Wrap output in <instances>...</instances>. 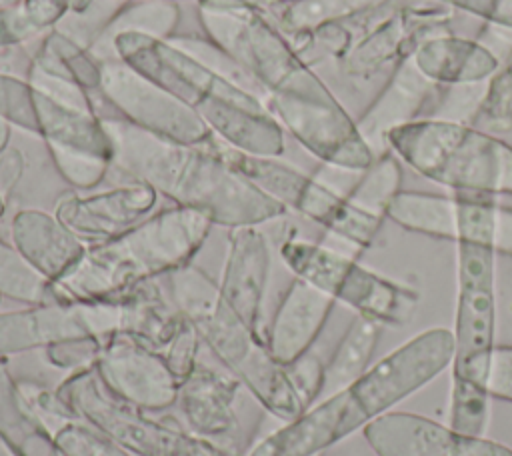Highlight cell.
Returning <instances> with one entry per match:
<instances>
[{"mask_svg":"<svg viewBox=\"0 0 512 456\" xmlns=\"http://www.w3.org/2000/svg\"><path fill=\"white\" fill-rule=\"evenodd\" d=\"M386 218L404 230L456 242V312L450 424L484 436L488 372L496 334V254L512 256V208L486 194L400 190Z\"/></svg>","mask_w":512,"mask_h":456,"instance_id":"6da1fadb","label":"cell"},{"mask_svg":"<svg viewBox=\"0 0 512 456\" xmlns=\"http://www.w3.org/2000/svg\"><path fill=\"white\" fill-rule=\"evenodd\" d=\"M200 20L208 40L238 66L284 132L312 156L346 172H362L374 162L356 120L268 16L242 0H208Z\"/></svg>","mask_w":512,"mask_h":456,"instance_id":"7a4b0ae2","label":"cell"},{"mask_svg":"<svg viewBox=\"0 0 512 456\" xmlns=\"http://www.w3.org/2000/svg\"><path fill=\"white\" fill-rule=\"evenodd\" d=\"M114 146L112 168L130 182L152 186L176 206L192 208L212 224L260 226L286 208L246 180L210 146H188L150 134L122 118H102Z\"/></svg>","mask_w":512,"mask_h":456,"instance_id":"3957f363","label":"cell"},{"mask_svg":"<svg viewBox=\"0 0 512 456\" xmlns=\"http://www.w3.org/2000/svg\"><path fill=\"white\" fill-rule=\"evenodd\" d=\"M452 354V330L428 328L258 440L244 456H316L432 382L452 364Z\"/></svg>","mask_w":512,"mask_h":456,"instance_id":"277c9868","label":"cell"},{"mask_svg":"<svg viewBox=\"0 0 512 456\" xmlns=\"http://www.w3.org/2000/svg\"><path fill=\"white\" fill-rule=\"evenodd\" d=\"M114 58L180 98L226 146L252 156H282L284 128L266 104L244 84L172 40L124 32L108 42L100 62Z\"/></svg>","mask_w":512,"mask_h":456,"instance_id":"5b68a950","label":"cell"},{"mask_svg":"<svg viewBox=\"0 0 512 456\" xmlns=\"http://www.w3.org/2000/svg\"><path fill=\"white\" fill-rule=\"evenodd\" d=\"M214 224L198 210L172 206L150 214L134 228L96 244L60 280L56 302H90L126 292L190 264Z\"/></svg>","mask_w":512,"mask_h":456,"instance_id":"8992f818","label":"cell"},{"mask_svg":"<svg viewBox=\"0 0 512 456\" xmlns=\"http://www.w3.org/2000/svg\"><path fill=\"white\" fill-rule=\"evenodd\" d=\"M452 18V8L432 0H386L290 42L314 70L332 64L350 82L368 84L390 76L426 38L450 32Z\"/></svg>","mask_w":512,"mask_h":456,"instance_id":"52a82bcc","label":"cell"},{"mask_svg":"<svg viewBox=\"0 0 512 456\" xmlns=\"http://www.w3.org/2000/svg\"><path fill=\"white\" fill-rule=\"evenodd\" d=\"M162 278L168 282V298L194 324L202 344L266 412L290 422L306 410L286 366L270 354L266 340L224 304L218 282L194 264H184Z\"/></svg>","mask_w":512,"mask_h":456,"instance_id":"ba28073f","label":"cell"},{"mask_svg":"<svg viewBox=\"0 0 512 456\" xmlns=\"http://www.w3.org/2000/svg\"><path fill=\"white\" fill-rule=\"evenodd\" d=\"M386 148L454 194L512 196V144L466 122L420 118L392 128Z\"/></svg>","mask_w":512,"mask_h":456,"instance_id":"9c48e42d","label":"cell"},{"mask_svg":"<svg viewBox=\"0 0 512 456\" xmlns=\"http://www.w3.org/2000/svg\"><path fill=\"white\" fill-rule=\"evenodd\" d=\"M56 392L80 422L132 456H240L190 434L180 424L154 420L146 410L114 398L100 384L94 368L66 374Z\"/></svg>","mask_w":512,"mask_h":456,"instance_id":"30bf717a","label":"cell"},{"mask_svg":"<svg viewBox=\"0 0 512 456\" xmlns=\"http://www.w3.org/2000/svg\"><path fill=\"white\" fill-rule=\"evenodd\" d=\"M280 258L286 268L334 302H342L380 326L406 324L416 306L418 292L390 280L356 260L316 242L288 236L280 244Z\"/></svg>","mask_w":512,"mask_h":456,"instance_id":"8fae6325","label":"cell"},{"mask_svg":"<svg viewBox=\"0 0 512 456\" xmlns=\"http://www.w3.org/2000/svg\"><path fill=\"white\" fill-rule=\"evenodd\" d=\"M216 150L234 170L286 210L298 212L358 248H368L376 240L384 218L358 208L346 194H340L326 182L304 174L280 158L244 154L220 140H216Z\"/></svg>","mask_w":512,"mask_h":456,"instance_id":"7c38bea8","label":"cell"},{"mask_svg":"<svg viewBox=\"0 0 512 456\" xmlns=\"http://www.w3.org/2000/svg\"><path fill=\"white\" fill-rule=\"evenodd\" d=\"M98 92L122 120L150 134L188 146H210L216 140L192 108L118 58L102 62Z\"/></svg>","mask_w":512,"mask_h":456,"instance_id":"4fadbf2b","label":"cell"},{"mask_svg":"<svg viewBox=\"0 0 512 456\" xmlns=\"http://www.w3.org/2000/svg\"><path fill=\"white\" fill-rule=\"evenodd\" d=\"M82 320L94 338L128 336L162 352L180 328L184 314L172 304L156 280L142 282L126 292L76 302Z\"/></svg>","mask_w":512,"mask_h":456,"instance_id":"5bb4252c","label":"cell"},{"mask_svg":"<svg viewBox=\"0 0 512 456\" xmlns=\"http://www.w3.org/2000/svg\"><path fill=\"white\" fill-rule=\"evenodd\" d=\"M94 372L114 398L140 410L160 412L178 400L180 382L162 354L134 338H104Z\"/></svg>","mask_w":512,"mask_h":456,"instance_id":"9a60e30c","label":"cell"},{"mask_svg":"<svg viewBox=\"0 0 512 456\" xmlns=\"http://www.w3.org/2000/svg\"><path fill=\"white\" fill-rule=\"evenodd\" d=\"M364 438L378 456H512L500 442L410 412L382 414L364 426Z\"/></svg>","mask_w":512,"mask_h":456,"instance_id":"2e32d148","label":"cell"},{"mask_svg":"<svg viewBox=\"0 0 512 456\" xmlns=\"http://www.w3.org/2000/svg\"><path fill=\"white\" fill-rule=\"evenodd\" d=\"M270 262V244L258 226L230 228L218 292L224 304L264 340V296Z\"/></svg>","mask_w":512,"mask_h":456,"instance_id":"e0dca14e","label":"cell"},{"mask_svg":"<svg viewBox=\"0 0 512 456\" xmlns=\"http://www.w3.org/2000/svg\"><path fill=\"white\" fill-rule=\"evenodd\" d=\"M240 382L232 374H224L202 360L192 374L180 384L178 406L184 418V428L228 452H238L240 420L236 400Z\"/></svg>","mask_w":512,"mask_h":456,"instance_id":"ac0fdd59","label":"cell"},{"mask_svg":"<svg viewBox=\"0 0 512 456\" xmlns=\"http://www.w3.org/2000/svg\"><path fill=\"white\" fill-rule=\"evenodd\" d=\"M158 202V192L142 182H130L104 192L78 196L64 194L54 206V214L84 242L110 240L142 220Z\"/></svg>","mask_w":512,"mask_h":456,"instance_id":"d6986e66","label":"cell"},{"mask_svg":"<svg viewBox=\"0 0 512 456\" xmlns=\"http://www.w3.org/2000/svg\"><path fill=\"white\" fill-rule=\"evenodd\" d=\"M450 88L430 82L418 72L412 60L400 64L384 82L382 90L356 118V126L374 154L386 152V134L402 124L432 118L442 108Z\"/></svg>","mask_w":512,"mask_h":456,"instance_id":"ffe728a7","label":"cell"},{"mask_svg":"<svg viewBox=\"0 0 512 456\" xmlns=\"http://www.w3.org/2000/svg\"><path fill=\"white\" fill-rule=\"evenodd\" d=\"M10 242L50 284L68 274L84 256L88 242L76 236L54 212L24 208L12 216Z\"/></svg>","mask_w":512,"mask_h":456,"instance_id":"44dd1931","label":"cell"},{"mask_svg":"<svg viewBox=\"0 0 512 456\" xmlns=\"http://www.w3.org/2000/svg\"><path fill=\"white\" fill-rule=\"evenodd\" d=\"M334 300L312 284L294 278L284 290L266 328V346L284 366L310 350L322 332Z\"/></svg>","mask_w":512,"mask_h":456,"instance_id":"7402d4cb","label":"cell"},{"mask_svg":"<svg viewBox=\"0 0 512 456\" xmlns=\"http://www.w3.org/2000/svg\"><path fill=\"white\" fill-rule=\"evenodd\" d=\"M410 60L422 76L446 88L478 86L502 66L476 38H462L452 32L426 38L418 44Z\"/></svg>","mask_w":512,"mask_h":456,"instance_id":"603a6c76","label":"cell"},{"mask_svg":"<svg viewBox=\"0 0 512 456\" xmlns=\"http://www.w3.org/2000/svg\"><path fill=\"white\" fill-rule=\"evenodd\" d=\"M90 332L82 320L76 302L28 304V308L0 312V358L44 350L50 344L88 338Z\"/></svg>","mask_w":512,"mask_h":456,"instance_id":"cb8c5ba5","label":"cell"},{"mask_svg":"<svg viewBox=\"0 0 512 456\" xmlns=\"http://www.w3.org/2000/svg\"><path fill=\"white\" fill-rule=\"evenodd\" d=\"M34 88V86H32ZM38 136L48 148L88 154L112 164L114 146L96 110L62 104L34 88Z\"/></svg>","mask_w":512,"mask_h":456,"instance_id":"d4e9b609","label":"cell"},{"mask_svg":"<svg viewBox=\"0 0 512 456\" xmlns=\"http://www.w3.org/2000/svg\"><path fill=\"white\" fill-rule=\"evenodd\" d=\"M0 434L22 456H58L52 434L28 406L4 358H0Z\"/></svg>","mask_w":512,"mask_h":456,"instance_id":"484cf974","label":"cell"},{"mask_svg":"<svg viewBox=\"0 0 512 456\" xmlns=\"http://www.w3.org/2000/svg\"><path fill=\"white\" fill-rule=\"evenodd\" d=\"M380 328L382 326L378 322L364 316H356L350 322L336 350L332 352L328 364H324V382L320 398H326L346 388L368 370V364L374 356L380 338Z\"/></svg>","mask_w":512,"mask_h":456,"instance_id":"4316f807","label":"cell"},{"mask_svg":"<svg viewBox=\"0 0 512 456\" xmlns=\"http://www.w3.org/2000/svg\"><path fill=\"white\" fill-rule=\"evenodd\" d=\"M382 2L386 0H294L268 8V20L288 40H296Z\"/></svg>","mask_w":512,"mask_h":456,"instance_id":"83f0119b","label":"cell"},{"mask_svg":"<svg viewBox=\"0 0 512 456\" xmlns=\"http://www.w3.org/2000/svg\"><path fill=\"white\" fill-rule=\"evenodd\" d=\"M360 174L362 176L358 178V182L346 194L348 200L366 212L386 218V208L400 192L402 182V168L398 156L386 150L378 154L376 160Z\"/></svg>","mask_w":512,"mask_h":456,"instance_id":"f1b7e54d","label":"cell"},{"mask_svg":"<svg viewBox=\"0 0 512 456\" xmlns=\"http://www.w3.org/2000/svg\"><path fill=\"white\" fill-rule=\"evenodd\" d=\"M178 22V10L168 2L160 4H150V6H138V14H128V12H116L114 18L106 24L102 34L94 40V44L88 48V52L96 58L102 60V54L108 46V42L124 32H136V34H148L154 38H172V30L176 28Z\"/></svg>","mask_w":512,"mask_h":456,"instance_id":"f546056e","label":"cell"},{"mask_svg":"<svg viewBox=\"0 0 512 456\" xmlns=\"http://www.w3.org/2000/svg\"><path fill=\"white\" fill-rule=\"evenodd\" d=\"M0 294L22 304L56 302L52 284L38 274L12 246L0 238Z\"/></svg>","mask_w":512,"mask_h":456,"instance_id":"4dcf8cb0","label":"cell"},{"mask_svg":"<svg viewBox=\"0 0 512 456\" xmlns=\"http://www.w3.org/2000/svg\"><path fill=\"white\" fill-rule=\"evenodd\" d=\"M466 124L494 136L512 132V60L486 80V88Z\"/></svg>","mask_w":512,"mask_h":456,"instance_id":"1f68e13d","label":"cell"},{"mask_svg":"<svg viewBox=\"0 0 512 456\" xmlns=\"http://www.w3.org/2000/svg\"><path fill=\"white\" fill-rule=\"evenodd\" d=\"M0 122L38 136L34 88L26 78L0 72Z\"/></svg>","mask_w":512,"mask_h":456,"instance_id":"d6a6232c","label":"cell"},{"mask_svg":"<svg viewBox=\"0 0 512 456\" xmlns=\"http://www.w3.org/2000/svg\"><path fill=\"white\" fill-rule=\"evenodd\" d=\"M52 438L56 448L66 456H132L80 420L64 424L52 434Z\"/></svg>","mask_w":512,"mask_h":456,"instance_id":"836d02e7","label":"cell"},{"mask_svg":"<svg viewBox=\"0 0 512 456\" xmlns=\"http://www.w3.org/2000/svg\"><path fill=\"white\" fill-rule=\"evenodd\" d=\"M100 338L88 336V338H70L56 344H50L42 350L46 364H50L56 370H62L66 374L94 368V362L100 352Z\"/></svg>","mask_w":512,"mask_h":456,"instance_id":"e575fe53","label":"cell"},{"mask_svg":"<svg viewBox=\"0 0 512 456\" xmlns=\"http://www.w3.org/2000/svg\"><path fill=\"white\" fill-rule=\"evenodd\" d=\"M200 336L194 328V324L184 316L180 328L176 330L174 338L168 342V346L160 352L172 374L182 384L198 364V348H200Z\"/></svg>","mask_w":512,"mask_h":456,"instance_id":"d590c367","label":"cell"},{"mask_svg":"<svg viewBox=\"0 0 512 456\" xmlns=\"http://www.w3.org/2000/svg\"><path fill=\"white\" fill-rule=\"evenodd\" d=\"M286 372L290 376V382L294 390L298 392L304 408H310L322 392V382H324V364L316 354L310 350L302 354L298 360L286 366Z\"/></svg>","mask_w":512,"mask_h":456,"instance_id":"8d00e7d4","label":"cell"},{"mask_svg":"<svg viewBox=\"0 0 512 456\" xmlns=\"http://www.w3.org/2000/svg\"><path fill=\"white\" fill-rule=\"evenodd\" d=\"M486 390L490 398L512 402V346L494 348Z\"/></svg>","mask_w":512,"mask_h":456,"instance_id":"74e56055","label":"cell"},{"mask_svg":"<svg viewBox=\"0 0 512 456\" xmlns=\"http://www.w3.org/2000/svg\"><path fill=\"white\" fill-rule=\"evenodd\" d=\"M448 8H458L484 22L512 28V0H432Z\"/></svg>","mask_w":512,"mask_h":456,"instance_id":"f35d334b","label":"cell"},{"mask_svg":"<svg viewBox=\"0 0 512 456\" xmlns=\"http://www.w3.org/2000/svg\"><path fill=\"white\" fill-rule=\"evenodd\" d=\"M476 40L486 46L500 60V64L512 60V28L484 22V28L476 36Z\"/></svg>","mask_w":512,"mask_h":456,"instance_id":"ab89813d","label":"cell"},{"mask_svg":"<svg viewBox=\"0 0 512 456\" xmlns=\"http://www.w3.org/2000/svg\"><path fill=\"white\" fill-rule=\"evenodd\" d=\"M0 456H22V454L0 434Z\"/></svg>","mask_w":512,"mask_h":456,"instance_id":"60d3db41","label":"cell"},{"mask_svg":"<svg viewBox=\"0 0 512 456\" xmlns=\"http://www.w3.org/2000/svg\"><path fill=\"white\" fill-rule=\"evenodd\" d=\"M10 140V126H6L4 122H0V154L6 150Z\"/></svg>","mask_w":512,"mask_h":456,"instance_id":"b9f144b4","label":"cell"},{"mask_svg":"<svg viewBox=\"0 0 512 456\" xmlns=\"http://www.w3.org/2000/svg\"><path fill=\"white\" fill-rule=\"evenodd\" d=\"M4 212H6V196L0 192V218L4 216Z\"/></svg>","mask_w":512,"mask_h":456,"instance_id":"7bdbcfd3","label":"cell"},{"mask_svg":"<svg viewBox=\"0 0 512 456\" xmlns=\"http://www.w3.org/2000/svg\"><path fill=\"white\" fill-rule=\"evenodd\" d=\"M58 456H66V454H62V452H60V450H58Z\"/></svg>","mask_w":512,"mask_h":456,"instance_id":"ee69618b","label":"cell"},{"mask_svg":"<svg viewBox=\"0 0 512 456\" xmlns=\"http://www.w3.org/2000/svg\"><path fill=\"white\" fill-rule=\"evenodd\" d=\"M0 298H2V294H0Z\"/></svg>","mask_w":512,"mask_h":456,"instance_id":"f6af8a7d","label":"cell"}]
</instances>
